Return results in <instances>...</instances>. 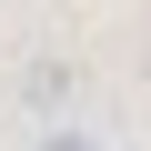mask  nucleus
Listing matches in <instances>:
<instances>
[{"label":"nucleus","instance_id":"nucleus-1","mask_svg":"<svg viewBox=\"0 0 151 151\" xmlns=\"http://www.w3.org/2000/svg\"><path fill=\"white\" fill-rule=\"evenodd\" d=\"M30 151H101V141H91V131H40Z\"/></svg>","mask_w":151,"mask_h":151}]
</instances>
